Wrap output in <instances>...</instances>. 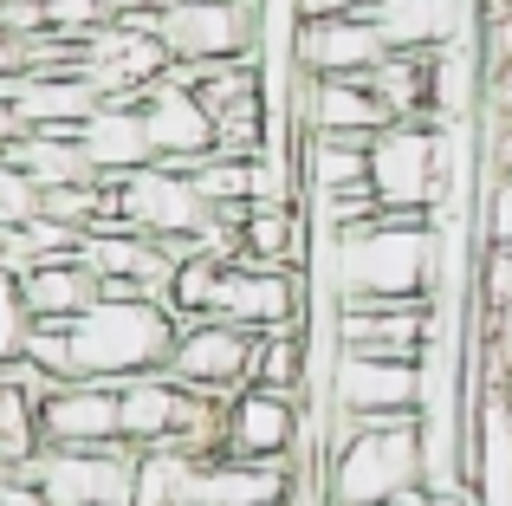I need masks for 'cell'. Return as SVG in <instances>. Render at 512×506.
<instances>
[{
	"instance_id": "6da1fadb",
	"label": "cell",
	"mask_w": 512,
	"mask_h": 506,
	"mask_svg": "<svg viewBox=\"0 0 512 506\" xmlns=\"http://www.w3.org/2000/svg\"><path fill=\"white\" fill-rule=\"evenodd\" d=\"M448 234L428 215H383L331 234V286L338 305H409L441 299Z\"/></svg>"
},
{
	"instance_id": "7a4b0ae2",
	"label": "cell",
	"mask_w": 512,
	"mask_h": 506,
	"mask_svg": "<svg viewBox=\"0 0 512 506\" xmlns=\"http://www.w3.org/2000/svg\"><path fill=\"white\" fill-rule=\"evenodd\" d=\"M65 344H72V377L130 383L169 364L175 312L163 299H98L85 318L65 325Z\"/></svg>"
},
{
	"instance_id": "3957f363",
	"label": "cell",
	"mask_w": 512,
	"mask_h": 506,
	"mask_svg": "<svg viewBox=\"0 0 512 506\" xmlns=\"http://www.w3.org/2000/svg\"><path fill=\"white\" fill-rule=\"evenodd\" d=\"M422 487V416L363 422L350 442L331 448L325 506H389Z\"/></svg>"
},
{
	"instance_id": "277c9868",
	"label": "cell",
	"mask_w": 512,
	"mask_h": 506,
	"mask_svg": "<svg viewBox=\"0 0 512 506\" xmlns=\"http://www.w3.org/2000/svg\"><path fill=\"white\" fill-rule=\"evenodd\" d=\"M454 130L448 124H389L370 143V189L389 215H448L454 182Z\"/></svg>"
},
{
	"instance_id": "5b68a950",
	"label": "cell",
	"mask_w": 512,
	"mask_h": 506,
	"mask_svg": "<svg viewBox=\"0 0 512 506\" xmlns=\"http://www.w3.org/2000/svg\"><path fill=\"white\" fill-rule=\"evenodd\" d=\"M156 39L169 46L175 65H227V59H260L266 26L240 0H169L156 13Z\"/></svg>"
},
{
	"instance_id": "8992f818",
	"label": "cell",
	"mask_w": 512,
	"mask_h": 506,
	"mask_svg": "<svg viewBox=\"0 0 512 506\" xmlns=\"http://www.w3.org/2000/svg\"><path fill=\"white\" fill-rule=\"evenodd\" d=\"M305 273H292V266H253V260H227L221 279H214V305L208 318H221V325H240L253 331V338H266V331H292L305 325Z\"/></svg>"
},
{
	"instance_id": "52a82bcc",
	"label": "cell",
	"mask_w": 512,
	"mask_h": 506,
	"mask_svg": "<svg viewBox=\"0 0 512 506\" xmlns=\"http://www.w3.org/2000/svg\"><path fill=\"white\" fill-rule=\"evenodd\" d=\"M163 377L182 383V390H195V396L247 390L253 383V331L221 325V318H188V325H175Z\"/></svg>"
},
{
	"instance_id": "ba28073f",
	"label": "cell",
	"mask_w": 512,
	"mask_h": 506,
	"mask_svg": "<svg viewBox=\"0 0 512 506\" xmlns=\"http://www.w3.org/2000/svg\"><path fill=\"white\" fill-rule=\"evenodd\" d=\"M331 409H344V416H363V422L422 416V364L338 351V364H331Z\"/></svg>"
},
{
	"instance_id": "9c48e42d",
	"label": "cell",
	"mask_w": 512,
	"mask_h": 506,
	"mask_svg": "<svg viewBox=\"0 0 512 506\" xmlns=\"http://www.w3.org/2000/svg\"><path fill=\"white\" fill-rule=\"evenodd\" d=\"M26 481L52 506H130V448H46Z\"/></svg>"
},
{
	"instance_id": "30bf717a",
	"label": "cell",
	"mask_w": 512,
	"mask_h": 506,
	"mask_svg": "<svg viewBox=\"0 0 512 506\" xmlns=\"http://www.w3.org/2000/svg\"><path fill=\"white\" fill-rule=\"evenodd\" d=\"M137 111H143V130H150L156 163L195 169L201 156H214V111L195 98V85H188L182 72L156 78V85L137 98Z\"/></svg>"
},
{
	"instance_id": "8fae6325",
	"label": "cell",
	"mask_w": 512,
	"mask_h": 506,
	"mask_svg": "<svg viewBox=\"0 0 512 506\" xmlns=\"http://www.w3.org/2000/svg\"><path fill=\"white\" fill-rule=\"evenodd\" d=\"M389 59L370 13H338V20H292V65L312 78H370Z\"/></svg>"
},
{
	"instance_id": "7c38bea8",
	"label": "cell",
	"mask_w": 512,
	"mask_h": 506,
	"mask_svg": "<svg viewBox=\"0 0 512 506\" xmlns=\"http://www.w3.org/2000/svg\"><path fill=\"white\" fill-rule=\"evenodd\" d=\"M39 435H46V448H124V435H117V383H91V377L52 383L39 396Z\"/></svg>"
},
{
	"instance_id": "4fadbf2b",
	"label": "cell",
	"mask_w": 512,
	"mask_h": 506,
	"mask_svg": "<svg viewBox=\"0 0 512 506\" xmlns=\"http://www.w3.org/2000/svg\"><path fill=\"white\" fill-rule=\"evenodd\" d=\"M299 429H305L299 396H286V390L247 383V390L227 396V455L234 461H292Z\"/></svg>"
},
{
	"instance_id": "5bb4252c",
	"label": "cell",
	"mask_w": 512,
	"mask_h": 506,
	"mask_svg": "<svg viewBox=\"0 0 512 506\" xmlns=\"http://www.w3.org/2000/svg\"><path fill=\"white\" fill-rule=\"evenodd\" d=\"M370 26L389 52H454L467 46V33L480 39L474 0H376Z\"/></svg>"
},
{
	"instance_id": "9a60e30c",
	"label": "cell",
	"mask_w": 512,
	"mask_h": 506,
	"mask_svg": "<svg viewBox=\"0 0 512 506\" xmlns=\"http://www.w3.org/2000/svg\"><path fill=\"white\" fill-rule=\"evenodd\" d=\"M292 500H299L292 461L214 455V461H195V481H188V506H292Z\"/></svg>"
},
{
	"instance_id": "2e32d148",
	"label": "cell",
	"mask_w": 512,
	"mask_h": 506,
	"mask_svg": "<svg viewBox=\"0 0 512 506\" xmlns=\"http://www.w3.org/2000/svg\"><path fill=\"white\" fill-rule=\"evenodd\" d=\"M0 98L26 130H78L104 104L85 72H20L0 85Z\"/></svg>"
},
{
	"instance_id": "e0dca14e",
	"label": "cell",
	"mask_w": 512,
	"mask_h": 506,
	"mask_svg": "<svg viewBox=\"0 0 512 506\" xmlns=\"http://www.w3.org/2000/svg\"><path fill=\"white\" fill-rule=\"evenodd\" d=\"M78 150H85V163L98 169V182H124V176H137V169H150V163H156L137 98L98 104V111L78 124Z\"/></svg>"
},
{
	"instance_id": "ac0fdd59",
	"label": "cell",
	"mask_w": 512,
	"mask_h": 506,
	"mask_svg": "<svg viewBox=\"0 0 512 506\" xmlns=\"http://www.w3.org/2000/svg\"><path fill=\"white\" fill-rule=\"evenodd\" d=\"M20 299L33 312V325H72L104 299V286L78 253H59V260H33L20 273Z\"/></svg>"
},
{
	"instance_id": "d6986e66",
	"label": "cell",
	"mask_w": 512,
	"mask_h": 506,
	"mask_svg": "<svg viewBox=\"0 0 512 506\" xmlns=\"http://www.w3.org/2000/svg\"><path fill=\"white\" fill-rule=\"evenodd\" d=\"M182 409H188V390L169 383L163 370L117 383V435H124L130 455H137V448H169L175 429H182Z\"/></svg>"
},
{
	"instance_id": "ffe728a7",
	"label": "cell",
	"mask_w": 512,
	"mask_h": 506,
	"mask_svg": "<svg viewBox=\"0 0 512 506\" xmlns=\"http://www.w3.org/2000/svg\"><path fill=\"white\" fill-rule=\"evenodd\" d=\"M292 156H299L305 202H325V195L370 182V143H357V137H292Z\"/></svg>"
},
{
	"instance_id": "44dd1931",
	"label": "cell",
	"mask_w": 512,
	"mask_h": 506,
	"mask_svg": "<svg viewBox=\"0 0 512 506\" xmlns=\"http://www.w3.org/2000/svg\"><path fill=\"white\" fill-rule=\"evenodd\" d=\"M7 163L20 169V176H33L39 195L78 189V182H98V169H91L85 150H78V130H26V137L7 150Z\"/></svg>"
},
{
	"instance_id": "7402d4cb",
	"label": "cell",
	"mask_w": 512,
	"mask_h": 506,
	"mask_svg": "<svg viewBox=\"0 0 512 506\" xmlns=\"http://www.w3.org/2000/svg\"><path fill=\"white\" fill-rule=\"evenodd\" d=\"M46 455V435H39V390L20 370H0V461L13 474H26Z\"/></svg>"
},
{
	"instance_id": "603a6c76",
	"label": "cell",
	"mask_w": 512,
	"mask_h": 506,
	"mask_svg": "<svg viewBox=\"0 0 512 506\" xmlns=\"http://www.w3.org/2000/svg\"><path fill=\"white\" fill-rule=\"evenodd\" d=\"M195 461L182 448H137L130 455V506H188Z\"/></svg>"
},
{
	"instance_id": "cb8c5ba5",
	"label": "cell",
	"mask_w": 512,
	"mask_h": 506,
	"mask_svg": "<svg viewBox=\"0 0 512 506\" xmlns=\"http://www.w3.org/2000/svg\"><path fill=\"white\" fill-rule=\"evenodd\" d=\"M221 266H227V253H214V247L182 253V260H175L169 292H163V305L175 312V325H188V318H208V305H214V279H221Z\"/></svg>"
},
{
	"instance_id": "d4e9b609",
	"label": "cell",
	"mask_w": 512,
	"mask_h": 506,
	"mask_svg": "<svg viewBox=\"0 0 512 506\" xmlns=\"http://www.w3.org/2000/svg\"><path fill=\"white\" fill-rule=\"evenodd\" d=\"M253 383H260V390L299 396V383H305V325L253 338Z\"/></svg>"
},
{
	"instance_id": "484cf974",
	"label": "cell",
	"mask_w": 512,
	"mask_h": 506,
	"mask_svg": "<svg viewBox=\"0 0 512 506\" xmlns=\"http://www.w3.org/2000/svg\"><path fill=\"white\" fill-rule=\"evenodd\" d=\"M26 338H33V312L20 299V273L0 266V370L26 357Z\"/></svg>"
},
{
	"instance_id": "4316f807",
	"label": "cell",
	"mask_w": 512,
	"mask_h": 506,
	"mask_svg": "<svg viewBox=\"0 0 512 506\" xmlns=\"http://www.w3.org/2000/svg\"><path fill=\"white\" fill-rule=\"evenodd\" d=\"M39 208H46L39 182H33V176H20V169L0 156V234H20L26 221H39Z\"/></svg>"
},
{
	"instance_id": "83f0119b",
	"label": "cell",
	"mask_w": 512,
	"mask_h": 506,
	"mask_svg": "<svg viewBox=\"0 0 512 506\" xmlns=\"http://www.w3.org/2000/svg\"><path fill=\"white\" fill-rule=\"evenodd\" d=\"M480 52H487V72L493 65H512V7L506 13H480Z\"/></svg>"
},
{
	"instance_id": "f1b7e54d",
	"label": "cell",
	"mask_w": 512,
	"mask_h": 506,
	"mask_svg": "<svg viewBox=\"0 0 512 506\" xmlns=\"http://www.w3.org/2000/svg\"><path fill=\"white\" fill-rule=\"evenodd\" d=\"M487 247H512V176H493V195H487Z\"/></svg>"
},
{
	"instance_id": "f546056e",
	"label": "cell",
	"mask_w": 512,
	"mask_h": 506,
	"mask_svg": "<svg viewBox=\"0 0 512 506\" xmlns=\"http://www.w3.org/2000/svg\"><path fill=\"white\" fill-rule=\"evenodd\" d=\"M480 98H487L493 124H512V65H493V72L480 78Z\"/></svg>"
},
{
	"instance_id": "4dcf8cb0",
	"label": "cell",
	"mask_w": 512,
	"mask_h": 506,
	"mask_svg": "<svg viewBox=\"0 0 512 506\" xmlns=\"http://www.w3.org/2000/svg\"><path fill=\"white\" fill-rule=\"evenodd\" d=\"M376 0H292L299 20H338V13H370Z\"/></svg>"
},
{
	"instance_id": "1f68e13d",
	"label": "cell",
	"mask_w": 512,
	"mask_h": 506,
	"mask_svg": "<svg viewBox=\"0 0 512 506\" xmlns=\"http://www.w3.org/2000/svg\"><path fill=\"white\" fill-rule=\"evenodd\" d=\"M389 506H480V494H474V487H461V494H428V487H415V494H402Z\"/></svg>"
},
{
	"instance_id": "d6a6232c",
	"label": "cell",
	"mask_w": 512,
	"mask_h": 506,
	"mask_svg": "<svg viewBox=\"0 0 512 506\" xmlns=\"http://www.w3.org/2000/svg\"><path fill=\"white\" fill-rule=\"evenodd\" d=\"M0 506H52L46 494H39V487L33 481H26V474H13V481L7 487H0Z\"/></svg>"
},
{
	"instance_id": "836d02e7",
	"label": "cell",
	"mask_w": 512,
	"mask_h": 506,
	"mask_svg": "<svg viewBox=\"0 0 512 506\" xmlns=\"http://www.w3.org/2000/svg\"><path fill=\"white\" fill-rule=\"evenodd\" d=\"M487 156H493V176H512V124H493Z\"/></svg>"
},
{
	"instance_id": "e575fe53",
	"label": "cell",
	"mask_w": 512,
	"mask_h": 506,
	"mask_svg": "<svg viewBox=\"0 0 512 506\" xmlns=\"http://www.w3.org/2000/svg\"><path fill=\"white\" fill-rule=\"evenodd\" d=\"M7 481H13V468H7V461H0V487H7Z\"/></svg>"
},
{
	"instance_id": "d590c367",
	"label": "cell",
	"mask_w": 512,
	"mask_h": 506,
	"mask_svg": "<svg viewBox=\"0 0 512 506\" xmlns=\"http://www.w3.org/2000/svg\"><path fill=\"white\" fill-rule=\"evenodd\" d=\"M0 247H7V234H0Z\"/></svg>"
},
{
	"instance_id": "8d00e7d4",
	"label": "cell",
	"mask_w": 512,
	"mask_h": 506,
	"mask_svg": "<svg viewBox=\"0 0 512 506\" xmlns=\"http://www.w3.org/2000/svg\"><path fill=\"white\" fill-rule=\"evenodd\" d=\"M506 7H512V0H506Z\"/></svg>"
}]
</instances>
